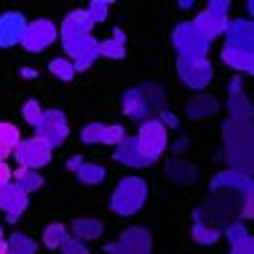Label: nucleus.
Instances as JSON below:
<instances>
[{
  "label": "nucleus",
  "mask_w": 254,
  "mask_h": 254,
  "mask_svg": "<svg viewBox=\"0 0 254 254\" xmlns=\"http://www.w3.org/2000/svg\"><path fill=\"white\" fill-rule=\"evenodd\" d=\"M171 43H174V49L180 57H188V59H203L206 54H209L211 43L206 38L198 35V30L190 22H182L174 27V32H171Z\"/></svg>",
  "instance_id": "obj_7"
},
{
  "label": "nucleus",
  "mask_w": 254,
  "mask_h": 254,
  "mask_svg": "<svg viewBox=\"0 0 254 254\" xmlns=\"http://www.w3.org/2000/svg\"><path fill=\"white\" fill-rule=\"evenodd\" d=\"M126 136L121 123H88V126L80 128V139L86 145H110L115 147L118 142Z\"/></svg>",
  "instance_id": "obj_15"
},
{
  "label": "nucleus",
  "mask_w": 254,
  "mask_h": 254,
  "mask_svg": "<svg viewBox=\"0 0 254 254\" xmlns=\"http://www.w3.org/2000/svg\"><path fill=\"white\" fill-rule=\"evenodd\" d=\"M49 72L54 75V78L64 80V83H70V80L75 78V67H72V62H70V59H62V57L49 62Z\"/></svg>",
  "instance_id": "obj_33"
},
{
  "label": "nucleus",
  "mask_w": 254,
  "mask_h": 254,
  "mask_svg": "<svg viewBox=\"0 0 254 254\" xmlns=\"http://www.w3.org/2000/svg\"><path fill=\"white\" fill-rule=\"evenodd\" d=\"M24 27H27L24 13H19V11L0 13V49H13V46L22 43Z\"/></svg>",
  "instance_id": "obj_17"
},
{
  "label": "nucleus",
  "mask_w": 254,
  "mask_h": 254,
  "mask_svg": "<svg viewBox=\"0 0 254 254\" xmlns=\"http://www.w3.org/2000/svg\"><path fill=\"white\" fill-rule=\"evenodd\" d=\"M219 238H222V230L214 228V225H209L201 217V211L195 209V214H193V241L201 244V246H211V244H217Z\"/></svg>",
  "instance_id": "obj_25"
},
{
  "label": "nucleus",
  "mask_w": 254,
  "mask_h": 254,
  "mask_svg": "<svg viewBox=\"0 0 254 254\" xmlns=\"http://www.w3.org/2000/svg\"><path fill=\"white\" fill-rule=\"evenodd\" d=\"M11 174H13V169L5 161H0V185H8L11 182Z\"/></svg>",
  "instance_id": "obj_37"
},
{
  "label": "nucleus",
  "mask_w": 254,
  "mask_h": 254,
  "mask_svg": "<svg viewBox=\"0 0 254 254\" xmlns=\"http://www.w3.org/2000/svg\"><path fill=\"white\" fill-rule=\"evenodd\" d=\"M11 182L16 185V188H22L27 195L30 193H35V190L43 188V174L35 169H24V166H19V169H13V174H11Z\"/></svg>",
  "instance_id": "obj_27"
},
{
  "label": "nucleus",
  "mask_w": 254,
  "mask_h": 254,
  "mask_svg": "<svg viewBox=\"0 0 254 254\" xmlns=\"http://www.w3.org/2000/svg\"><path fill=\"white\" fill-rule=\"evenodd\" d=\"M67 169H72L83 185H102V182H105V177H107L105 166H99V163H88V161H83L80 155L70 158Z\"/></svg>",
  "instance_id": "obj_19"
},
{
  "label": "nucleus",
  "mask_w": 254,
  "mask_h": 254,
  "mask_svg": "<svg viewBox=\"0 0 254 254\" xmlns=\"http://www.w3.org/2000/svg\"><path fill=\"white\" fill-rule=\"evenodd\" d=\"M166 107V91L158 83H139L128 91H123L121 97V110L123 115L134 121H150L158 118Z\"/></svg>",
  "instance_id": "obj_2"
},
{
  "label": "nucleus",
  "mask_w": 254,
  "mask_h": 254,
  "mask_svg": "<svg viewBox=\"0 0 254 254\" xmlns=\"http://www.w3.org/2000/svg\"><path fill=\"white\" fill-rule=\"evenodd\" d=\"M99 57L113 59V62H121L126 57V35H123V30H115L113 38L99 40Z\"/></svg>",
  "instance_id": "obj_28"
},
{
  "label": "nucleus",
  "mask_w": 254,
  "mask_h": 254,
  "mask_svg": "<svg viewBox=\"0 0 254 254\" xmlns=\"http://www.w3.org/2000/svg\"><path fill=\"white\" fill-rule=\"evenodd\" d=\"M228 11H230L228 0H211V3L206 5L190 24L198 30V35L211 43V40L219 38L225 32V27H228Z\"/></svg>",
  "instance_id": "obj_5"
},
{
  "label": "nucleus",
  "mask_w": 254,
  "mask_h": 254,
  "mask_svg": "<svg viewBox=\"0 0 254 254\" xmlns=\"http://www.w3.org/2000/svg\"><path fill=\"white\" fill-rule=\"evenodd\" d=\"M209 188L214 190V193H225V190H230V193H241L244 198L252 195L254 185H252V174H244V171H236V169H222L219 174L211 177Z\"/></svg>",
  "instance_id": "obj_13"
},
{
  "label": "nucleus",
  "mask_w": 254,
  "mask_h": 254,
  "mask_svg": "<svg viewBox=\"0 0 254 254\" xmlns=\"http://www.w3.org/2000/svg\"><path fill=\"white\" fill-rule=\"evenodd\" d=\"M19 142H22L19 128L13 126V123L0 121V161H5L8 155H13V150H16Z\"/></svg>",
  "instance_id": "obj_29"
},
{
  "label": "nucleus",
  "mask_w": 254,
  "mask_h": 254,
  "mask_svg": "<svg viewBox=\"0 0 254 254\" xmlns=\"http://www.w3.org/2000/svg\"><path fill=\"white\" fill-rule=\"evenodd\" d=\"M22 115H24V121L35 128L38 123H40V115H43V107L38 105V99H27L24 107H22Z\"/></svg>",
  "instance_id": "obj_35"
},
{
  "label": "nucleus",
  "mask_w": 254,
  "mask_h": 254,
  "mask_svg": "<svg viewBox=\"0 0 254 254\" xmlns=\"http://www.w3.org/2000/svg\"><path fill=\"white\" fill-rule=\"evenodd\" d=\"M97 57H99V40L91 35V38H86L83 43H80V49L70 57V62H72L75 72H83V70H88V67L97 62Z\"/></svg>",
  "instance_id": "obj_24"
},
{
  "label": "nucleus",
  "mask_w": 254,
  "mask_h": 254,
  "mask_svg": "<svg viewBox=\"0 0 254 254\" xmlns=\"http://www.w3.org/2000/svg\"><path fill=\"white\" fill-rule=\"evenodd\" d=\"M222 142L230 169L252 174V121L228 118L222 126Z\"/></svg>",
  "instance_id": "obj_1"
},
{
  "label": "nucleus",
  "mask_w": 254,
  "mask_h": 254,
  "mask_svg": "<svg viewBox=\"0 0 254 254\" xmlns=\"http://www.w3.org/2000/svg\"><path fill=\"white\" fill-rule=\"evenodd\" d=\"M136 147L139 153L150 158V161H158L163 155V150L169 145V134H166V126H163L158 118H150V121H142L139 123V131H136Z\"/></svg>",
  "instance_id": "obj_6"
},
{
  "label": "nucleus",
  "mask_w": 254,
  "mask_h": 254,
  "mask_svg": "<svg viewBox=\"0 0 254 254\" xmlns=\"http://www.w3.org/2000/svg\"><path fill=\"white\" fill-rule=\"evenodd\" d=\"M228 107H230V118H246L252 121V105L244 94L241 78H233L228 88Z\"/></svg>",
  "instance_id": "obj_20"
},
{
  "label": "nucleus",
  "mask_w": 254,
  "mask_h": 254,
  "mask_svg": "<svg viewBox=\"0 0 254 254\" xmlns=\"http://www.w3.org/2000/svg\"><path fill=\"white\" fill-rule=\"evenodd\" d=\"M217 110H219L217 97H211V94H201V97H195V99L188 102V118L190 121H206V118H214Z\"/></svg>",
  "instance_id": "obj_23"
},
{
  "label": "nucleus",
  "mask_w": 254,
  "mask_h": 254,
  "mask_svg": "<svg viewBox=\"0 0 254 254\" xmlns=\"http://www.w3.org/2000/svg\"><path fill=\"white\" fill-rule=\"evenodd\" d=\"M225 236L230 238V254H254V238L244 222H230Z\"/></svg>",
  "instance_id": "obj_21"
},
{
  "label": "nucleus",
  "mask_w": 254,
  "mask_h": 254,
  "mask_svg": "<svg viewBox=\"0 0 254 254\" xmlns=\"http://www.w3.org/2000/svg\"><path fill=\"white\" fill-rule=\"evenodd\" d=\"M0 254H8V244H5V236H3V228H0Z\"/></svg>",
  "instance_id": "obj_38"
},
{
  "label": "nucleus",
  "mask_w": 254,
  "mask_h": 254,
  "mask_svg": "<svg viewBox=\"0 0 254 254\" xmlns=\"http://www.w3.org/2000/svg\"><path fill=\"white\" fill-rule=\"evenodd\" d=\"M27 203H30V195H27L22 188H16L13 182L0 185V211H5V219H8V222H16V219L24 214Z\"/></svg>",
  "instance_id": "obj_16"
},
{
  "label": "nucleus",
  "mask_w": 254,
  "mask_h": 254,
  "mask_svg": "<svg viewBox=\"0 0 254 254\" xmlns=\"http://www.w3.org/2000/svg\"><path fill=\"white\" fill-rule=\"evenodd\" d=\"M86 13L91 16L94 24H102L107 19V13H110V3H107V0H91L88 8H86Z\"/></svg>",
  "instance_id": "obj_34"
},
{
  "label": "nucleus",
  "mask_w": 254,
  "mask_h": 254,
  "mask_svg": "<svg viewBox=\"0 0 254 254\" xmlns=\"http://www.w3.org/2000/svg\"><path fill=\"white\" fill-rule=\"evenodd\" d=\"M222 62L228 67H233V70L238 72H252L254 70V54H246V51H236V49H225L222 46Z\"/></svg>",
  "instance_id": "obj_30"
},
{
  "label": "nucleus",
  "mask_w": 254,
  "mask_h": 254,
  "mask_svg": "<svg viewBox=\"0 0 254 254\" xmlns=\"http://www.w3.org/2000/svg\"><path fill=\"white\" fill-rule=\"evenodd\" d=\"M59 252H62V254H91L83 241H78V238H72V236H67L64 241H62Z\"/></svg>",
  "instance_id": "obj_36"
},
{
  "label": "nucleus",
  "mask_w": 254,
  "mask_h": 254,
  "mask_svg": "<svg viewBox=\"0 0 254 254\" xmlns=\"http://www.w3.org/2000/svg\"><path fill=\"white\" fill-rule=\"evenodd\" d=\"M57 38H59V27L51 19H32V22H27L19 46H24V51H30V54H40L49 49Z\"/></svg>",
  "instance_id": "obj_9"
},
{
  "label": "nucleus",
  "mask_w": 254,
  "mask_h": 254,
  "mask_svg": "<svg viewBox=\"0 0 254 254\" xmlns=\"http://www.w3.org/2000/svg\"><path fill=\"white\" fill-rule=\"evenodd\" d=\"M51 155H54V150L46 145L43 139H38V136H32V139H22L16 145V150H13V158H16L19 166L35 169V171L43 169V166H49Z\"/></svg>",
  "instance_id": "obj_12"
},
{
  "label": "nucleus",
  "mask_w": 254,
  "mask_h": 254,
  "mask_svg": "<svg viewBox=\"0 0 254 254\" xmlns=\"http://www.w3.org/2000/svg\"><path fill=\"white\" fill-rule=\"evenodd\" d=\"M177 75L180 80L188 88H195V91H203L206 86L211 83L214 78V67H211L209 59H188V57H180L177 59Z\"/></svg>",
  "instance_id": "obj_10"
},
{
  "label": "nucleus",
  "mask_w": 254,
  "mask_h": 254,
  "mask_svg": "<svg viewBox=\"0 0 254 254\" xmlns=\"http://www.w3.org/2000/svg\"><path fill=\"white\" fill-rule=\"evenodd\" d=\"M5 244H8V254H35L38 252V241L24 236V233H11V238Z\"/></svg>",
  "instance_id": "obj_31"
},
{
  "label": "nucleus",
  "mask_w": 254,
  "mask_h": 254,
  "mask_svg": "<svg viewBox=\"0 0 254 254\" xmlns=\"http://www.w3.org/2000/svg\"><path fill=\"white\" fill-rule=\"evenodd\" d=\"M107 254H153V236L147 228H126L118 241L105 246Z\"/></svg>",
  "instance_id": "obj_11"
},
{
  "label": "nucleus",
  "mask_w": 254,
  "mask_h": 254,
  "mask_svg": "<svg viewBox=\"0 0 254 254\" xmlns=\"http://www.w3.org/2000/svg\"><path fill=\"white\" fill-rule=\"evenodd\" d=\"M67 236H70V233H67V228H64V225H62V222H51L49 225V228H46L43 230V246H46V249H59V246H62V241H64V238Z\"/></svg>",
  "instance_id": "obj_32"
},
{
  "label": "nucleus",
  "mask_w": 254,
  "mask_h": 254,
  "mask_svg": "<svg viewBox=\"0 0 254 254\" xmlns=\"http://www.w3.org/2000/svg\"><path fill=\"white\" fill-rule=\"evenodd\" d=\"M91 30H94V22L86 13V8L67 13L64 22L59 27V38H62V46H64L67 57H72V54L80 49V43H83L86 38H91Z\"/></svg>",
  "instance_id": "obj_4"
},
{
  "label": "nucleus",
  "mask_w": 254,
  "mask_h": 254,
  "mask_svg": "<svg viewBox=\"0 0 254 254\" xmlns=\"http://www.w3.org/2000/svg\"><path fill=\"white\" fill-rule=\"evenodd\" d=\"M147 203V182L142 177H123L110 195V211L118 217H134Z\"/></svg>",
  "instance_id": "obj_3"
},
{
  "label": "nucleus",
  "mask_w": 254,
  "mask_h": 254,
  "mask_svg": "<svg viewBox=\"0 0 254 254\" xmlns=\"http://www.w3.org/2000/svg\"><path fill=\"white\" fill-rule=\"evenodd\" d=\"M105 233V225L99 222V219H75V222L70 225V236L78 238V241H97V238Z\"/></svg>",
  "instance_id": "obj_26"
},
{
  "label": "nucleus",
  "mask_w": 254,
  "mask_h": 254,
  "mask_svg": "<svg viewBox=\"0 0 254 254\" xmlns=\"http://www.w3.org/2000/svg\"><path fill=\"white\" fill-rule=\"evenodd\" d=\"M198 166L195 163H190V161H182V158H174V161H169L166 163V177L174 185H193L198 180Z\"/></svg>",
  "instance_id": "obj_22"
},
{
  "label": "nucleus",
  "mask_w": 254,
  "mask_h": 254,
  "mask_svg": "<svg viewBox=\"0 0 254 254\" xmlns=\"http://www.w3.org/2000/svg\"><path fill=\"white\" fill-rule=\"evenodd\" d=\"M222 35H225V49L252 54V49H254V24L249 19H228V27H225Z\"/></svg>",
  "instance_id": "obj_14"
},
{
  "label": "nucleus",
  "mask_w": 254,
  "mask_h": 254,
  "mask_svg": "<svg viewBox=\"0 0 254 254\" xmlns=\"http://www.w3.org/2000/svg\"><path fill=\"white\" fill-rule=\"evenodd\" d=\"M113 158H115L118 163H123V166H128V169H147V166H153V161L139 153L134 136H123L118 145H115Z\"/></svg>",
  "instance_id": "obj_18"
},
{
  "label": "nucleus",
  "mask_w": 254,
  "mask_h": 254,
  "mask_svg": "<svg viewBox=\"0 0 254 254\" xmlns=\"http://www.w3.org/2000/svg\"><path fill=\"white\" fill-rule=\"evenodd\" d=\"M38 139H43L51 150L64 145L67 136H70V123H67V115L62 110H43L40 115V123L35 126Z\"/></svg>",
  "instance_id": "obj_8"
}]
</instances>
